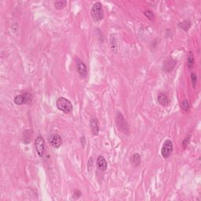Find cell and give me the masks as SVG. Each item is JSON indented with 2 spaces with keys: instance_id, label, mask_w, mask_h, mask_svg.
I'll return each mask as SVG.
<instances>
[{
  "instance_id": "obj_1",
  "label": "cell",
  "mask_w": 201,
  "mask_h": 201,
  "mask_svg": "<svg viewBox=\"0 0 201 201\" xmlns=\"http://www.w3.org/2000/svg\"><path fill=\"white\" fill-rule=\"evenodd\" d=\"M57 107L61 112L66 114H69L73 110V106L69 100L63 97H60L57 99Z\"/></svg>"
},
{
  "instance_id": "obj_2",
  "label": "cell",
  "mask_w": 201,
  "mask_h": 201,
  "mask_svg": "<svg viewBox=\"0 0 201 201\" xmlns=\"http://www.w3.org/2000/svg\"><path fill=\"white\" fill-rule=\"evenodd\" d=\"M116 124L117 128L119 131L123 132V134H129V126L126 122V119L123 116V114L120 112H118L116 116Z\"/></svg>"
},
{
  "instance_id": "obj_3",
  "label": "cell",
  "mask_w": 201,
  "mask_h": 201,
  "mask_svg": "<svg viewBox=\"0 0 201 201\" xmlns=\"http://www.w3.org/2000/svg\"><path fill=\"white\" fill-rule=\"evenodd\" d=\"M91 17L95 21H100L104 18V10L101 3L99 2L93 5L90 11Z\"/></svg>"
},
{
  "instance_id": "obj_4",
  "label": "cell",
  "mask_w": 201,
  "mask_h": 201,
  "mask_svg": "<svg viewBox=\"0 0 201 201\" xmlns=\"http://www.w3.org/2000/svg\"><path fill=\"white\" fill-rule=\"evenodd\" d=\"M173 151V142L168 139L163 144L161 148V155L164 159H168L171 155Z\"/></svg>"
},
{
  "instance_id": "obj_5",
  "label": "cell",
  "mask_w": 201,
  "mask_h": 201,
  "mask_svg": "<svg viewBox=\"0 0 201 201\" xmlns=\"http://www.w3.org/2000/svg\"><path fill=\"white\" fill-rule=\"evenodd\" d=\"M35 148L39 157H43V155H44L45 151V142L44 139H43L41 136H39V137H37L36 138H35Z\"/></svg>"
},
{
  "instance_id": "obj_6",
  "label": "cell",
  "mask_w": 201,
  "mask_h": 201,
  "mask_svg": "<svg viewBox=\"0 0 201 201\" xmlns=\"http://www.w3.org/2000/svg\"><path fill=\"white\" fill-rule=\"evenodd\" d=\"M75 65H76L77 72L80 74V75L83 78L86 77L88 73L87 68H86V64H84L83 61H81L80 59H79L78 58H75Z\"/></svg>"
},
{
  "instance_id": "obj_7",
  "label": "cell",
  "mask_w": 201,
  "mask_h": 201,
  "mask_svg": "<svg viewBox=\"0 0 201 201\" xmlns=\"http://www.w3.org/2000/svg\"><path fill=\"white\" fill-rule=\"evenodd\" d=\"M62 137L58 134H52L49 139V143L50 144V145H51L53 148H60V147L61 146V145H62Z\"/></svg>"
},
{
  "instance_id": "obj_8",
  "label": "cell",
  "mask_w": 201,
  "mask_h": 201,
  "mask_svg": "<svg viewBox=\"0 0 201 201\" xmlns=\"http://www.w3.org/2000/svg\"><path fill=\"white\" fill-rule=\"evenodd\" d=\"M97 167L100 171H105L107 170V161L102 156H99L97 159Z\"/></svg>"
},
{
  "instance_id": "obj_9",
  "label": "cell",
  "mask_w": 201,
  "mask_h": 201,
  "mask_svg": "<svg viewBox=\"0 0 201 201\" xmlns=\"http://www.w3.org/2000/svg\"><path fill=\"white\" fill-rule=\"evenodd\" d=\"M90 131L93 135L97 136L99 134V126L98 122L96 118H92L90 121Z\"/></svg>"
},
{
  "instance_id": "obj_10",
  "label": "cell",
  "mask_w": 201,
  "mask_h": 201,
  "mask_svg": "<svg viewBox=\"0 0 201 201\" xmlns=\"http://www.w3.org/2000/svg\"><path fill=\"white\" fill-rule=\"evenodd\" d=\"M176 63H177V61H174V60L173 59L167 60V61H165V62L163 63V71H164V72H171V71H172L173 69L174 68Z\"/></svg>"
},
{
  "instance_id": "obj_11",
  "label": "cell",
  "mask_w": 201,
  "mask_h": 201,
  "mask_svg": "<svg viewBox=\"0 0 201 201\" xmlns=\"http://www.w3.org/2000/svg\"><path fill=\"white\" fill-rule=\"evenodd\" d=\"M157 100H158V102L160 103V106H163V107L168 106V105H169L170 103L168 96H167L164 93H160V94H158V97H157Z\"/></svg>"
},
{
  "instance_id": "obj_12",
  "label": "cell",
  "mask_w": 201,
  "mask_h": 201,
  "mask_svg": "<svg viewBox=\"0 0 201 201\" xmlns=\"http://www.w3.org/2000/svg\"><path fill=\"white\" fill-rule=\"evenodd\" d=\"M32 130H25V131L23 132L22 134V141L23 143L25 144V145H28L32 141Z\"/></svg>"
},
{
  "instance_id": "obj_13",
  "label": "cell",
  "mask_w": 201,
  "mask_h": 201,
  "mask_svg": "<svg viewBox=\"0 0 201 201\" xmlns=\"http://www.w3.org/2000/svg\"><path fill=\"white\" fill-rule=\"evenodd\" d=\"M186 63H187V67L189 70H192L194 67L195 64V59H194V56H193V54L192 51H189L188 53V55H187V60H186Z\"/></svg>"
},
{
  "instance_id": "obj_14",
  "label": "cell",
  "mask_w": 201,
  "mask_h": 201,
  "mask_svg": "<svg viewBox=\"0 0 201 201\" xmlns=\"http://www.w3.org/2000/svg\"><path fill=\"white\" fill-rule=\"evenodd\" d=\"M191 25L192 24L190 21H184L178 24V27L184 32H187L191 28Z\"/></svg>"
},
{
  "instance_id": "obj_15",
  "label": "cell",
  "mask_w": 201,
  "mask_h": 201,
  "mask_svg": "<svg viewBox=\"0 0 201 201\" xmlns=\"http://www.w3.org/2000/svg\"><path fill=\"white\" fill-rule=\"evenodd\" d=\"M66 5H67V1H65V0H59V1H55L54 3L55 9L58 10H63L66 7Z\"/></svg>"
},
{
  "instance_id": "obj_16",
  "label": "cell",
  "mask_w": 201,
  "mask_h": 201,
  "mask_svg": "<svg viewBox=\"0 0 201 201\" xmlns=\"http://www.w3.org/2000/svg\"><path fill=\"white\" fill-rule=\"evenodd\" d=\"M131 163L135 167H137L141 163V156L138 153H134L131 158Z\"/></svg>"
},
{
  "instance_id": "obj_17",
  "label": "cell",
  "mask_w": 201,
  "mask_h": 201,
  "mask_svg": "<svg viewBox=\"0 0 201 201\" xmlns=\"http://www.w3.org/2000/svg\"><path fill=\"white\" fill-rule=\"evenodd\" d=\"M15 104L17 106H21V105H24V96L23 94H20V95H17L16 97L13 99Z\"/></svg>"
},
{
  "instance_id": "obj_18",
  "label": "cell",
  "mask_w": 201,
  "mask_h": 201,
  "mask_svg": "<svg viewBox=\"0 0 201 201\" xmlns=\"http://www.w3.org/2000/svg\"><path fill=\"white\" fill-rule=\"evenodd\" d=\"M23 96H24V105H29L32 103V95H31V94L26 92V93H24V94H23Z\"/></svg>"
},
{
  "instance_id": "obj_19",
  "label": "cell",
  "mask_w": 201,
  "mask_h": 201,
  "mask_svg": "<svg viewBox=\"0 0 201 201\" xmlns=\"http://www.w3.org/2000/svg\"><path fill=\"white\" fill-rule=\"evenodd\" d=\"M181 108H182V110L185 111V112H188V111H189L190 106L188 100H182V102H181Z\"/></svg>"
},
{
  "instance_id": "obj_20",
  "label": "cell",
  "mask_w": 201,
  "mask_h": 201,
  "mask_svg": "<svg viewBox=\"0 0 201 201\" xmlns=\"http://www.w3.org/2000/svg\"><path fill=\"white\" fill-rule=\"evenodd\" d=\"M144 14H145V16L146 17V18H148V20H153L154 18H155V16H154V13L149 10H145V11L144 12Z\"/></svg>"
},
{
  "instance_id": "obj_21",
  "label": "cell",
  "mask_w": 201,
  "mask_h": 201,
  "mask_svg": "<svg viewBox=\"0 0 201 201\" xmlns=\"http://www.w3.org/2000/svg\"><path fill=\"white\" fill-rule=\"evenodd\" d=\"M191 81H192V85H193V87L196 88V81H197V77H196V74L194 73V72H192L191 73Z\"/></svg>"
},
{
  "instance_id": "obj_22",
  "label": "cell",
  "mask_w": 201,
  "mask_h": 201,
  "mask_svg": "<svg viewBox=\"0 0 201 201\" xmlns=\"http://www.w3.org/2000/svg\"><path fill=\"white\" fill-rule=\"evenodd\" d=\"M190 137H191V136H190V135L188 136V137H185V138L183 140V142H182V148H183L184 149H185V148H186L187 145H188V143H189Z\"/></svg>"
},
{
  "instance_id": "obj_23",
  "label": "cell",
  "mask_w": 201,
  "mask_h": 201,
  "mask_svg": "<svg viewBox=\"0 0 201 201\" xmlns=\"http://www.w3.org/2000/svg\"><path fill=\"white\" fill-rule=\"evenodd\" d=\"M81 195H82L81 192H80V190L76 189V190H75V191H74L73 197L75 198V199H78L79 197H80V196H81Z\"/></svg>"
},
{
  "instance_id": "obj_24",
  "label": "cell",
  "mask_w": 201,
  "mask_h": 201,
  "mask_svg": "<svg viewBox=\"0 0 201 201\" xmlns=\"http://www.w3.org/2000/svg\"><path fill=\"white\" fill-rule=\"evenodd\" d=\"M80 142H81L83 146L85 147V145H86V138H85L84 136H82V137H80Z\"/></svg>"
}]
</instances>
